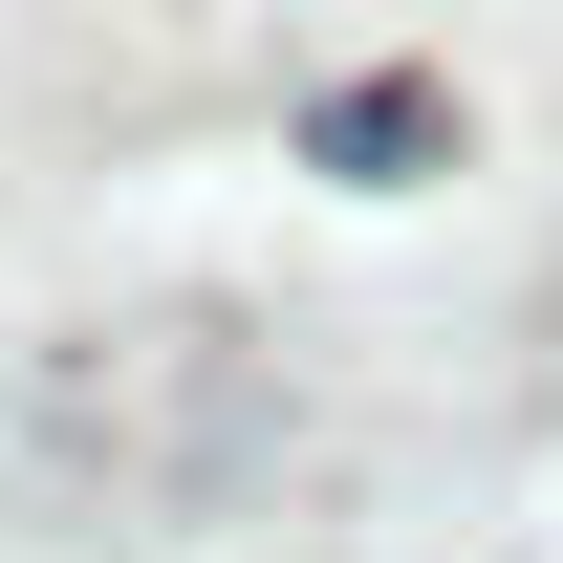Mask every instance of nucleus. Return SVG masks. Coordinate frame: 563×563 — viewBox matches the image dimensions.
I'll use <instances>...</instances> for the list:
<instances>
[{
	"mask_svg": "<svg viewBox=\"0 0 563 563\" xmlns=\"http://www.w3.org/2000/svg\"><path fill=\"white\" fill-rule=\"evenodd\" d=\"M433 152H455L433 87H325V109H303V174H433Z\"/></svg>",
	"mask_w": 563,
	"mask_h": 563,
	"instance_id": "1",
	"label": "nucleus"
}]
</instances>
